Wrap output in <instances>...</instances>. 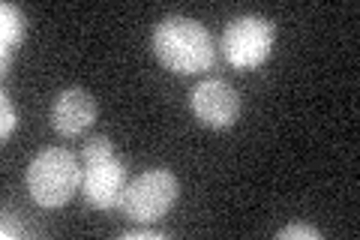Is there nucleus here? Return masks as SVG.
Wrapping results in <instances>:
<instances>
[{
  "label": "nucleus",
  "mask_w": 360,
  "mask_h": 240,
  "mask_svg": "<svg viewBox=\"0 0 360 240\" xmlns=\"http://www.w3.org/2000/svg\"><path fill=\"white\" fill-rule=\"evenodd\" d=\"M180 196V180L165 168H150L127 184L120 210L132 222H156L174 208Z\"/></svg>",
  "instance_id": "20e7f679"
},
{
  "label": "nucleus",
  "mask_w": 360,
  "mask_h": 240,
  "mask_svg": "<svg viewBox=\"0 0 360 240\" xmlns=\"http://www.w3.org/2000/svg\"><path fill=\"white\" fill-rule=\"evenodd\" d=\"M0 237H4V240H15V237H21V225H18L15 216L4 213V225H0Z\"/></svg>",
  "instance_id": "9b49d317"
},
{
  "label": "nucleus",
  "mask_w": 360,
  "mask_h": 240,
  "mask_svg": "<svg viewBox=\"0 0 360 240\" xmlns=\"http://www.w3.org/2000/svg\"><path fill=\"white\" fill-rule=\"evenodd\" d=\"M276 237H279V240H319V237H321V232H319V228H312V225L295 222V225H285Z\"/></svg>",
  "instance_id": "1a4fd4ad"
},
{
  "label": "nucleus",
  "mask_w": 360,
  "mask_h": 240,
  "mask_svg": "<svg viewBox=\"0 0 360 240\" xmlns=\"http://www.w3.org/2000/svg\"><path fill=\"white\" fill-rule=\"evenodd\" d=\"M84 184V168L63 147H49L30 159L27 165V189L39 208H60Z\"/></svg>",
  "instance_id": "f03ea898"
},
{
  "label": "nucleus",
  "mask_w": 360,
  "mask_h": 240,
  "mask_svg": "<svg viewBox=\"0 0 360 240\" xmlns=\"http://www.w3.org/2000/svg\"><path fill=\"white\" fill-rule=\"evenodd\" d=\"M94 120H96V102L87 90L70 87L63 94H58V99L51 106V127L60 135H66V139L82 135L84 130L94 127Z\"/></svg>",
  "instance_id": "0eeeda50"
},
{
  "label": "nucleus",
  "mask_w": 360,
  "mask_h": 240,
  "mask_svg": "<svg viewBox=\"0 0 360 240\" xmlns=\"http://www.w3.org/2000/svg\"><path fill=\"white\" fill-rule=\"evenodd\" d=\"M144 237L162 240V237H168V232H160V228H144V232H127L123 234V240H144Z\"/></svg>",
  "instance_id": "f8f14e48"
},
{
  "label": "nucleus",
  "mask_w": 360,
  "mask_h": 240,
  "mask_svg": "<svg viewBox=\"0 0 360 240\" xmlns=\"http://www.w3.org/2000/svg\"><path fill=\"white\" fill-rule=\"evenodd\" d=\"M127 168L115 156L108 135H94L84 144V196L99 210L120 208L123 192H127Z\"/></svg>",
  "instance_id": "7ed1b4c3"
},
{
  "label": "nucleus",
  "mask_w": 360,
  "mask_h": 240,
  "mask_svg": "<svg viewBox=\"0 0 360 240\" xmlns=\"http://www.w3.org/2000/svg\"><path fill=\"white\" fill-rule=\"evenodd\" d=\"M276 42V27L262 15L234 18L222 33V51L234 70H255L262 66Z\"/></svg>",
  "instance_id": "39448f33"
},
{
  "label": "nucleus",
  "mask_w": 360,
  "mask_h": 240,
  "mask_svg": "<svg viewBox=\"0 0 360 240\" xmlns=\"http://www.w3.org/2000/svg\"><path fill=\"white\" fill-rule=\"evenodd\" d=\"M153 54L165 70L177 75H195L213 66V39L195 18L168 15L153 30Z\"/></svg>",
  "instance_id": "f257e3e1"
},
{
  "label": "nucleus",
  "mask_w": 360,
  "mask_h": 240,
  "mask_svg": "<svg viewBox=\"0 0 360 240\" xmlns=\"http://www.w3.org/2000/svg\"><path fill=\"white\" fill-rule=\"evenodd\" d=\"M0 111H4V120H0V135H4V139H9V135L15 132V127H18V118H15L13 99H9L6 94L0 96Z\"/></svg>",
  "instance_id": "9d476101"
},
{
  "label": "nucleus",
  "mask_w": 360,
  "mask_h": 240,
  "mask_svg": "<svg viewBox=\"0 0 360 240\" xmlns=\"http://www.w3.org/2000/svg\"><path fill=\"white\" fill-rule=\"evenodd\" d=\"M193 111L210 130H231L240 118V96L222 78H207L193 90Z\"/></svg>",
  "instance_id": "423d86ee"
},
{
  "label": "nucleus",
  "mask_w": 360,
  "mask_h": 240,
  "mask_svg": "<svg viewBox=\"0 0 360 240\" xmlns=\"http://www.w3.org/2000/svg\"><path fill=\"white\" fill-rule=\"evenodd\" d=\"M27 37V18L15 4L0 6V75H9V63Z\"/></svg>",
  "instance_id": "6e6552de"
}]
</instances>
